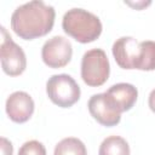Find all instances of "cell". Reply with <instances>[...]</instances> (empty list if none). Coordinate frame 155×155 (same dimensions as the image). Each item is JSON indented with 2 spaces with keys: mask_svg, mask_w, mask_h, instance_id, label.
Listing matches in <instances>:
<instances>
[{
  "mask_svg": "<svg viewBox=\"0 0 155 155\" xmlns=\"http://www.w3.org/2000/svg\"><path fill=\"white\" fill-rule=\"evenodd\" d=\"M56 12L44 1L34 0L18 6L11 16L12 30L24 40H33L48 34L54 24Z\"/></svg>",
  "mask_w": 155,
  "mask_h": 155,
  "instance_id": "1",
  "label": "cell"
},
{
  "mask_svg": "<svg viewBox=\"0 0 155 155\" xmlns=\"http://www.w3.org/2000/svg\"><path fill=\"white\" fill-rule=\"evenodd\" d=\"M62 27L68 35L81 44L94 41L102 33L101 19L84 8H71L67 11L63 16Z\"/></svg>",
  "mask_w": 155,
  "mask_h": 155,
  "instance_id": "2",
  "label": "cell"
},
{
  "mask_svg": "<svg viewBox=\"0 0 155 155\" xmlns=\"http://www.w3.org/2000/svg\"><path fill=\"white\" fill-rule=\"evenodd\" d=\"M110 65L105 52L102 48H92L82 56L81 78L91 87L102 86L109 78Z\"/></svg>",
  "mask_w": 155,
  "mask_h": 155,
  "instance_id": "3",
  "label": "cell"
},
{
  "mask_svg": "<svg viewBox=\"0 0 155 155\" xmlns=\"http://www.w3.org/2000/svg\"><path fill=\"white\" fill-rule=\"evenodd\" d=\"M46 93L52 103L61 108H69L80 98V87L68 74L52 75L46 82Z\"/></svg>",
  "mask_w": 155,
  "mask_h": 155,
  "instance_id": "4",
  "label": "cell"
},
{
  "mask_svg": "<svg viewBox=\"0 0 155 155\" xmlns=\"http://www.w3.org/2000/svg\"><path fill=\"white\" fill-rule=\"evenodd\" d=\"M1 34L2 40L0 47V58L2 70L10 76H18L27 68L25 53L22 47L12 40L4 27H1Z\"/></svg>",
  "mask_w": 155,
  "mask_h": 155,
  "instance_id": "5",
  "label": "cell"
},
{
  "mask_svg": "<svg viewBox=\"0 0 155 155\" xmlns=\"http://www.w3.org/2000/svg\"><path fill=\"white\" fill-rule=\"evenodd\" d=\"M111 51L120 68L139 70L143 57V41L138 42L132 36H122L113 44Z\"/></svg>",
  "mask_w": 155,
  "mask_h": 155,
  "instance_id": "6",
  "label": "cell"
},
{
  "mask_svg": "<svg viewBox=\"0 0 155 155\" xmlns=\"http://www.w3.org/2000/svg\"><path fill=\"white\" fill-rule=\"evenodd\" d=\"M73 56V47L68 39L64 36H52L41 48V58L44 63L53 69L65 67Z\"/></svg>",
  "mask_w": 155,
  "mask_h": 155,
  "instance_id": "7",
  "label": "cell"
},
{
  "mask_svg": "<svg viewBox=\"0 0 155 155\" xmlns=\"http://www.w3.org/2000/svg\"><path fill=\"white\" fill-rule=\"evenodd\" d=\"M87 107L91 116L103 126L111 127L117 125L121 120V113L113 104L105 92L93 94L90 98Z\"/></svg>",
  "mask_w": 155,
  "mask_h": 155,
  "instance_id": "8",
  "label": "cell"
},
{
  "mask_svg": "<svg viewBox=\"0 0 155 155\" xmlns=\"http://www.w3.org/2000/svg\"><path fill=\"white\" fill-rule=\"evenodd\" d=\"M34 113L33 98L23 91H16L6 99V114L8 117L17 124L28 121Z\"/></svg>",
  "mask_w": 155,
  "mask_h": 155,
  "instance_id": "9",
  "label": "cell"
},
{
  "mask_svg": "<svg viewBox=\"0 0 155 155\" xmlns=\"http://www.w3.org/2000/svg\"><path fill=\"white\" fill-rule=\"evenodd\" d=\"M105 94L109 97L113 104L119 109V111L124 113L130 110L134 105L138 97V91L131 84L120 82L110 86L109 90L105 92Z\"/></svg>",
  "mask_w": 155,
  "mask_h": 155,
  "instance_id": "10",
  "label": "cell"
},
{
  "mask_svg": "<svg viewBox=\"0 0 155 155\" xmlns=\"http://www.w3.org/2000/svg\"><path fill=\"white\" fill-rule=\"evenodd\" d=\"M99 155H130L128 143L120 136L107 137L99 147Z\"/></svg>",
  "mask_w": 155,
  "mask_h": 155,
  "instance_id": "11",
  "label": "cell"
},
{
  "mask_svg": "<svg viewBox=\"0 0 155 155\" xmlns=\"http://www.w3.org/2000/svg\"><path fill=\"white\" fill-rule=\"evenodd\" d=\"M53 155H87V150L80 139L68 137L57 143Z\"/></svg>",
  "mask_w": 155,
  "mask_h": 155,
  "instance_id": "12",
  "label": "cell"
},
{
  "mask_svg": "<svg viewBox=\"0 0 155 155\" xmlns=\"http://www.w3.org/2000/svg\"><path fill=\"white\" fill-rule=\"evenodd\" d=\"M18 155H46V149L39 140H28L19 148Z\"/></svg>",
  "mask_w": 155,
  "mask_h": 155,
  "instance_id": "13",
  "label": "cell"
},
{
  "mask_svg": "<svg viewBox=\"0 0 155 155\" xmlns=\"http://www.w3.org/2000/svg\"><path fill=\"white\" fill-rule=\"evenodd\" d=\"M1 150H2V155H12L13 148L11 142H8L6 138H1Z\"/></svg>",
  "mask_w": 155,
  "mask_h": 155,
  "instance_id": "14",
  "label": "cell"
},
{
  "mask_svg": "<svg viewBox=\"0 0 155 155\" xmlns=\"http://www.w3.org/2000/svg\"><path fill=\"white\" fill-rule=\"evenodd\" d=\"M148 104H149V108L153 113H155V88L150 92L149 94V99H148Z\"/></svg>",
  "mask_w": 155,
  "mask_h": 155,
  "instance_id": "15",
  "label": "cell"
}]
</instances>
